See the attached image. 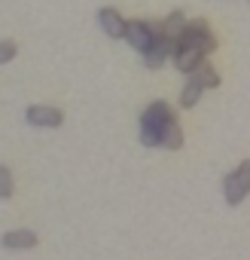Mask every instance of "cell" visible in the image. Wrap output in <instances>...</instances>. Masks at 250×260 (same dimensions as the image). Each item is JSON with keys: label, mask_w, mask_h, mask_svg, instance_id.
<instances>
[{"label": "cell", "mask_w": 250, "mask_h": 260, "mask_svg": "<svg viewBox=\"0 0 250 260\" xmlns=\"http://www.w3.org/2000/svg\"><path fill=\"white\" fill-rule=\"evenodd\" d=\"M177 116H174V110L165 104V101H153L144 113H141V144L144 147H162V141H165V132L171 128V122H174Z\"/></svg>", "instance_id": "6da1fadb"}, {"label": "cell", "mask_w": 250, "mask_h": 260, "mask_svg": "<svg viewBox=\"0 0 250 260\" xmlns=\"http://www.w3.org/2000/svg\"><path fill=\"white\" fill-rule=\"evenodd\" d=\"M223 196H226V202L235 208V205H241L247 196H250V159H244L235 172H229L226 178H223Z\"/></svg>", "instance_id": "7a4b0ae2"}, {"label": "cell", "mask_w": 250, "mask_h": 260, "mask_svg": "<svg viewBox=\"0 0 250 260\" xmlns=\"http://www.w3.org/2000/svg\"><path fill=\"white\" fill-rule=\"evenodd\" d=\"M162 37V22H129L125 25V40H129L132 49H138L141 55L153 46V40Z\"/></svg>", "instance_id": "3957f363"}, {"label": "cell", "mask_w": 250, "mask_h": 260, "mask_svg": "<svg viewBox=\"0 0 250 260\" xmlns=\"http://www.w3.org/2000/svg\"><path fill=\"white\" fill-rule=\"evenodd\" d=\"M180 46H195V49H201L204 55L214 52V49H217V40H214V34H211V25H207L204 19H192V22L186 25V34H183Z\"/></svg>", "instance_id": "277c9868"}, {"label": "cell", "mask_w": 250, "mask_h": 260, "mask_svg": "<svg viewBox=\"0 0 250 260\" xmlns=\"http://www.w3.org/2000/svg\"><path fill=\"white\" fill-rule=\"evenodd\" d=\"M25 119H28L31 125H37V128H58V125L64 122V113H61L58 107L31 104V107H28V113H25Z\"/></svg>", "instance_id": "5b68a950"}, {"label": "cell", "mask_w": 250, "mask_h": 260, "mask_svg": "<svg viewBox=\"0 0 250 260\" xmlns=\"http://www.w3.org/2000/svg\"><path fill=\"white\" fill-rule=\"evenodd\" d=\"M186 16L180 13V10H174L165 22H162V37L171 43V58H174V52L180 49V40H183V34H186Z\"/></svg>", "instance_id": "8992f818"}, {"label": "cell", "mask_w": 250, "mask_h": 260, "mask_svg": "<svg viewBox=\"0 0 250 260\" xmlns=\"http://www.w3.org/2000/svg\"><path fill=\"white\" fill-rule=\"evenodd\" d=\"M98 22H101V28H104V34L107 37H113V40H125V22L113 7H101L98 10Z\"/></svg>", "instance_id": "52a82bcc"}, {"label": "cell", "mask_w": 250, "mask_h": 260, "mask_svg": "<svg viewBox=\"0 0 250 260\" xmlns=\"http://www.w3.org/2000/svg\"><path fill=\"white\" fill-rule=\"evenodd\" d=\"M174 68L180 71V74H192L198 64H204L207 61V55L201 52V49H195V46H180L177 52H174Z\"/></svg>", "instance_id": "ba28073f"}, {"label": "cell", "mask_w": 250, "mask_h": 260, "mask_svg": "<svg viewBox=\"0 0 250 260\" xmlns=\"http://www.w3.org/2000/svg\"><path fill=\"white\" fill-rule=\"evenodd\" d=\"M0 245L10 248V251H28L37 245V233L34 230H10V233H4Z\"/></svg>", "instance_id": "9c48e42d"}, {"label": "cell", "mask_w": 250, "mask_h": 260, "mask_svg": "<svg viewBox=\"0 0 250 260\" xmlns=\"http://www.w3.org/2000/svg\"><path fill=\"white\" fill-rule=\"evenodd\" d=\"M141 58H144V64H147L150 71H156V68H162V64L171 58V43H168L165 37H156V40H153V46H150Z\"/></svg>", "instance_id": "30bf717a"}, {"label": "cell", "mask_w": 250, "mask_h": 260, "mask_svg": "<svg viewBox=\"0 0 250 260\" xmlns=\"http://www.w3.org/2000/svg\"><path fill=\"white\" fill-rule=\"evenodd\" d=\"M189 77H192V80H195V83H198L201 89H217V86H220V74H217V71L211 68V61L198 64V68H195V71H192Z\"/></svg>", "instance_id": "8fae6325"}, {"label": "cell", "mask_w": 250, "mask_h": 260, "mask_svg": "<svg viewBox=\"0 0 250 260\" xmlns=\"http://www.w3.org/2000/svg\"><path fill=\"white\" fill-rule=\"evenodd\" d=\"M201 92H204V89H201V86L189 77V80H186V86H183V92H180V107H183V110L195 107V104L201 101Z\"/></svg>", "instance_id": "7c38bea8"}, {"label": "cell", "mask_w": 250, "mask_h": 260, "mask_svg": "<svg viewBox=\"0 0 250 260\" xmlns=\"http://www.w3.org/2000/svg\"><path fill=\"white\" fill-rule=\"evenodd\" d=\"M162 147H165V150H180V147H183V128H180V122H177V119L171 122V128L165 132Z\"/></svg>", "instance_id": "4fadbf2b"}, {"label": "cell", "mask_w": 250, "mask_h": 260, "mask_svg": "<svg viewBox=\"0 0 250 260\" xmlns=\"http://www.w3.org/2000/svg\"><path fill=\"white\" fill-rule=\"evenodd\" d=\"M16 193V184H13V172L7 166H0V199H10Z\"/></svg>", "instance_id": "5bb4252c"}, {"label": "cell", "mask_w": 250, "mask_h": 260, "mask_svg": "<svg viewBox=\"0 0 250 260\" xmlns=\"http://www.w3.org/2000/svg\"><path fill=\"white\" fill-rule=\"evenodd\" d=\"M16 52H19L16 43H13V40H4V43H0V64H10V61L16 58Z\"/></svg>", "instance_id": "9a60e30c"}]
</instances>
